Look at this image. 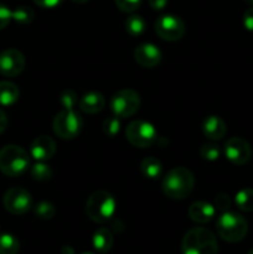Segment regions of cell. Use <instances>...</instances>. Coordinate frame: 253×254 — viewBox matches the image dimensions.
I'll return each instance as SVG.
<instances>
[{
  "label": "cell",
  "mask_w": 253,
  "mask_h": 254,
  "mask_svg": "<svg viewBox=\"0 0 253 254\" xmlns=\"http://www.w3.org/2000/svg\"><path fill=\"white\" fill-rule=\"evenodd\" d=\"M12 20V11L5 5L0 4V30H4Z\"/></svg>",
  "instance_id": "32"
},
{
  "label": "cell",
  "mask_w": 253,
  "mask_h": 254,
  "mask_svg": "<svg viewBox=\"0 0 253 254\" xmlns=\"http://www.w3.org/2000/svg\"><path fill=\"white\" fill-rule=\"evenodd\" d=\"M78 107L82 112L87 114L99 113L106 107V98L99 92H88L81 97V99L78 101Z\"/></svg>",
  "instance_id": "17"
},
{
  "label": "cell",
  "mask_w": 253,
  "mask_h": 254,
  "mask_svg": "<svg viewBox=\"0 0 253 254\" xmlns=\"http://www.w3.org/2000/svg\"><path fill=\"white\" fill-rule=\"evenodd\" d=\"M102 130L107 136H116L121 131V121H119L118 117L113 116L104 119Z\"/></svg>",
  "instance_id": "28"
},
{
  "label": "cell",
  "mask_w": 253,
  "mask_h": 254,
  "mask_svg": "<svg viewBox=\"0 0 253 254\" xmlns=\"http://www.w3.org/2000/svg\"><path fill=\"white\" fill-rule=\"evenodd\" d=\"M235 202L241 211L251 212L253 211V189H243L238 191Z\"/></svg>",
  "instance_id": "23"
},
{
  "label": "cell",
  "mask_w": 253,
  "mask_h": 254,
  "mask_svg": "<svg viewBox=\"0 0 253 254\" xmlns=\"http://www.w3.org/2000/svg\"><path fill=\"white\" fill-rule=\"evenodd\" d=\"M35 12L34 10L26 5H21V6L16 7L12 11V20L20 25H29L34 21Z\"/></svg>",
  "instance_id": "25"
},
{
  "label": "cell",
  "mask_w": 253,
  "mask_h": 254,
  "mask_svg": "<svg viewBox=\"0 0 253 254\" xmlns=\"http://www.w3.org/2000/svg\"><path fill=\"white\" fill-rule=\"evenodd\" d=\"M218 236L228 243H237L246 237L248 223L243 216L236 212H223L216 222Z\"/></svg>",
  "instance_id": "5"
},
{
  "label": "cell",
  "mask_w": 253,
  "mask_h": 254,
  "mask_svg": "<svg viewBox=\"0 0 253 254\" xmlns=\"http://www.w3.org/2000/svg\"><path fill=\"white\" fill-rule=\"evenodd\" d=\"M216 208L212 203L206 201H196L189 207V217L196 223H207L215 217Z\"/></svg>",
  "instance_id": "16"
},
{
  "label": "cell",
  "mask_w": 253,
  "mask_h": 254,
  "mask_svg": "<svg viewBox=\"0 0 253 254\" xmlns=\"http://www.w3.org/2000/svg\"><path fill=\"white\" fill-rule=\"evenodd\" d=\"M73 2H76V4H86V2H88L89 0H72Z\"/></svg>",
  "instance_id": "37"
},
{
  "label": "cell",
  "mask_w": 253,
  "mask_h": 254,
  "mask_svg": "<svg viewBox=\"0 0 253 254\" xmlns=\"http://www.w3.org/2000/svg\"><path fill=\"white\" fill-rule=\"evenodd\" d=\"M81 254H93V253H91V252H84V253H81Z\"/></svg>",
  "instance_id": "39"
},
{
  "label": "cell",
  "mask_w": 253,
  "mask_h": 254,
  "mask_svg": "<svg viewBox=\"0 0 253 254\" xmlns=\"http://www.w3.org/2000/svg\"><path fill=\"white\" fill-rule=\"evenodd\" d=\"M146 29V22L140 15H130L126 20V30L130 36H140Z\"/></svg>",
  "instance_id": "21"
},
{
  "label": "cell",
  "mask_w": 253,
  "mask_h": 254,
  "mask_svg": "<svg viewBox=\"0 0 253 254\" xmlns=\"http://www.w3.org/2000/svg\"><path fill=\"white\" fill-rule=\"evenodd\" d=\"M213 206H215L216 210L222 211V212H226L228 211L231 206V200L230 196L227 193H220L215 197V202H213Z\"/></svg>",
  "instance_id": "31"
},
{
  "label": "cell",
  "mask_w": 253,
  "mask_h": 254,
  "mask_svg": "<svg viewBox=\"0 0 253 254\" xmlns=\"http://www.w3.org/2000/svg\"><path fill=\"white\" fill-rule=\"evenodd\" d=\"M126 138L135 148H149L158 138V131L154 126L145 121H134L126 129Z\"/></svg>",
  "instance_id": "7"
},
{
  "label": "cell",
  "mask_w": 253,
  "mask_h": 254,
  "mask_svg": "<svg viewBox=\"0 0 253 254\" xmlns=\"http://www.w3.org/2000/svg\"><path fill=\"white\" fill-rule=\"evenodd\" d=\"M140 171L145 178L148 179H158L163 173V165L160 160L154 156H148L143 159L140 163Z\"/></svg>",
  "instance_id": "20"
},
{
  "label": "cell",
  "mask_w": 253,
  "mask_h": 254,
  "mask_svg": "<svg viewBox=\"0 0 253 254\" xmlns=\"http://www.w3.org/2000/svg\"><path fill=\"white\" fill-rule=\"evenodd\" d=\"M30 174H31V178L34 180L40 181V183H45V181L51 180L52 169L47 164H45L44 161H37L36 164H34L31 166Z\"/></svg>",
  "instance_id": "24"
},
{
  "label": "cell",
  "mask_w": 253,
  "mask_h": 254,
  "mask_svg": "<svg viewBox=\"0 0 253 254\" xmlns=\"http://www.w3.org/2000/svg\"><path fill=\"white\" fill-rule=\"evenodd\" d=\"M148 2L151 9L155 10V11H161L168 5V0H148Z\"/></svg>",
  "instance_id": "35"
},
{
  "label": "cell",
  "mask_w": 253,
  "mask_h": 254,
  "mask_svg": "<svg viewBox=\"0 0 253 254\" xmlns=\"http://www.w3.org/2000/svg\"><path fill=\"white\" fill-rule=\"evenodd\" d=\"M202 133L211 140H221L227 133V127L221 117L208 116L202 122Z\"/></svg>",
  "instance_id": "15"
},
{
  "label": "cell",
  "mask_w": 253,
  "mask_h": 254,
  "mask_svg": "<svg viewBox=\"0 0 253 254\" xmlns=\"http://www.w3.org/2000/svg\"><path fill=\"white\" fill-rule=\"evenodd\" d=\"M183 254H217L215 235L205 227H196L185 233L181 243Z\"/></svg>",
  "instance_id": "2"
},
{
  "label": "cell",
  "mask_w": 253,
  "mask_h": 254,
  "mask_svg": "<svg viewBox=\"0 0 253 254\" xmlns=\"http://www.w3.org/2000/svg\"><path fill=\"white\" fill-rule=\"evenodd\" d=\"M31 156L37 161H47L56 153V143L49 135L37 136L30 146Z\"/></svg>",
  "instance_id": "14"
},
{
  "label": "cell",
  "mask_w": 253,
  "mask_h": 254,
  "mask_svg": "<svg viewBox=\"0 0 253 254\" xmlns=\"http://www.w3.org/2000/svg\"><path fill=\"white\" fill-rule=\"evenodd\" d=\"M247 254H253V250H251V251H250V252H248Z\"/></svg>",
  "instance_id": "40"
},
{
  "label": "cell",
  "mask_w": 253,
  "mask_h": 254,
  "mask_svg": "<svg viewBox=\"0 0 253 254\" xmlns=\"http://www.w3.org/2000/svg\"><path fill=\"white\" fill-rule=\"evenodd\" d=\"M83 128L82 117L73 109H62L56 114L52 123L54 133L63 140H71L81 134Z\"/></svg>",
  "instance_id": "6"
},
{
  "label": "cell",
  "mask_w": 253,
  "mask_h": 254,
  "mask_svg": "<svg viewBox=\"0 0 253 254\" xmlns=\"http://www.w3.org/2000/svg\"><path fill=\"white\" fill-rule=\"evenodd\" d=\"M35 4L44 9H54L63 2V0H34Z\"/></svg>",
  "instance_id": "33"
},
{
  "label": "cell",
  "mask_w": 253,
  "mask_h": 254,
  "mask_svg": "<svg viewBox=\"0 0 253 254\" xmlns=\"http://www.w3.org/2000/svg\"><path fill=\"white\" fill-rule=\"evenodd\" d=\"M20 250V243L15 236L10 233L0 235V254H17Z\"/></svg>",
  "instance_id": "22"
},
{
  "label": "cell",
  "mask_w": 253,
  "mask_h": 254,
  "mask_svg": "<svg viewBox=\"0 0 253 254\" xmlns=\"http://www.w3.org/2000/svg\"><path fill=\"white\" fill-rule=\"evenodd\" d=\"M117 201L112 193L99 190L92 193L86 202V213L93 222L106 223L114 216Z\"/></svg>",
  "instance_id": "4"
},
{
  "label": "cell",
  "mask_w": 253,
  "mask_h": 254,
  "mask_svg": "<svg viewBox=\"0 0 253 254\" xmlns=\"http://www.w3.org/2000/svg\"><path fill=\"white\" fill-rule=\"evenodd\" d=\"M25 57L19 50L6 49L0 54V73L5 77H16L24 71Z\"/></svg>",
  "instance_id": "12"
},
{
  "label": "cell",
  "mask_w": 253,
  "mask_h": 254,
  "mask_svg": "<svg viewBox=\"0 0 253 254\" xmlns=\"http://www.w3.org/2000/svg\"><path fill=\"white\" fill-rule=\"evenodd\" d=\"M29 165V154L21 146L10 144L0 150V171L6 176L17 178L27 170Z\"/></svg>",
  "instance_id": "3"
},
{
  "label": "cell",
  "mask_w": 253,
  "mask_h": 254,
  "mask_svg": "<svg viewBox=\"0 0 253 254\" xmlns=\"http://www.w3.org/2000/svg\"><path fill=\"white\" fill-rule=\"evenodd\" d=\"M161 51L154 44H141L134 51L136 64L145 68H153L161 62Z\"/></svg>",
  "instance_id": "13"
},
{
  "label": "cell",
  "mask_w": 253,
  "mask_h": 254,
  "mask_svg": "<svg viewBox=\"0 0 253 254\" xmlns=\"http://www.w3.org/2000/svg\"><path fill=\"white\" fill-rule=\"evenodd\" d=\"M60 103L63 107V109H73L78 103L76 92L71 91V89H66L62 92V94L60 96Z\"/></svg>",
  "instance_id": "29"
},
{
  "label": "cell",
  "mask_w": 253,
  "mask_h": 254,
  "mask_svg": "<svg viewBox=\"0 0 253 254\" xmlns=\"http://www.w3.org/2000/svg\"><path fill=\"white\" fill-rule=\"evenodd\" d=\"M4 207L12 215H24L32 207L31 193L22 188H12L2 197Z\"/></svg>",
  "instance_id": "10"
},
{
  "label": "cell",
  "mask_w": 253,
  "mask_h": 254,
  "mask_svg": "<svg viewBox=\"0 0 253 254\" xmlns=\"http://www.w3.org/2000/svg\"><path fill=\"white\" fill-rule=\"evenodd\" d=\"M223 151L226 158L235 165H245L252 158V148L250 143L240 136L228 139L223 146Z\"/></svg>",
  "instance_id": "11"
},
{
  "label": "cell",
  "mask_w": 253,
  "mask_h": 254,
  "mask_svg": "<svg viewBox=\"0 0 253 254\" xmlns=\"http://www.w3.org/2000/svg\"><path fill=\"white\" fill-rule=\"evenodd\" d=\"M7 123H9V121H7L6 114H5V112L2 109H0V134L6 129Z\"/></svg>",
  "instance_id": "36"
},
{
  "label": "cell",
  "mask_w": 253,
  "mask_h": 254,
  "mask_svg": "<svg viewBox=\"0 0 253 254\" xmlns=\"http://www.w3.org/2000/svg\"><path fill=\"white\" fill-rule=\"evenodd\" d=\"M185 24L179 16L171 14L160 15L155 21V32L161 40L174 42L180 40L185 34Z\"/></svg>",
  "instance_id": "9"
},
{
  "label": "cell",
  "mask_w": 253,
  "mask_h": 254,
  "mask_svg": "<svg viewBox=\"0 0 253 254\" xmlns=\"http://www.w3.org/2000/svg\"><path fill=\"white\" fill-rule=\"evenodd\" d=\"M221 155V149L217 144L207 143L203 144L200 148V156L203 160L207 161H215L220 158Z\"/></svg>",
  "instance_id": "27"
},
{
  "label": "cell",
  "mask_w": 253,
  "mask_h": 254,
  "mask_svg": "<svg viewBox=\"0 0 253 254\" xmlns=\"http://www.w3.org/2000/svg\"><path fill=\"white\" fill-rule=\"evenodd\" d=\"M243 1L246 2V4L251 5V6H253V0H243Z\"/></svg>",
  "instance_id": "38"
},
{
  "label": "cell",
  "mask_w": 253,
  "mask_h": 254,
  "mask_svg": "<svg viewBox=\"0 0 253 254\" xmlns=\"http://www.w3.org/2000/svg\"><path fill=\"white\" fill-rule=\"evenodd\" d=\"M113 235L111 231L106 227H101L94 232L93 238H92V243H93L94 250H97L101 253H106L111 251L112 246H113Z\"/></svg>",
  "instance_id": "19"
},
{
  "label": "cell",
  "mask_w": 253,
  "mask_h": 254,
  "mask_svg": "<svg viewBox=\"0 0 253 254\" xmlns=\"http://www.w3.org/2000/svg\"><path fill=\"white\" fill-rule=\"evenodd\" d=\"M20 97L19 87L9 81L0 82V106L9 107L16 103Z\"/></svg>",
  "instance_id": "18"
},
{
  "label": "cell",
  "mask_w": 253,
  "mask_h": 254,
  "mask_svg": "<svg viewBox=\"0 0 253 254\" xmlns=\"http://www.w3.org/2000/svg\"><path fill=\"white\" fill-rule=\"evenodd\" d=\"M35 216L41 220H52L56 216V207L49 201H41L34 208Z\"/></svg>",
  "instance_id": "26"
},
{
  "label": "cell",
  "mask_w": 253,
  "mask_h": 254,
  "mask_svg": "<svg viewBox=\"0 0 253 254\" xmlns=\"http://www.w3.org/2000/svg\"><path fill=\"white\" fill-rule=\"evenodd\" d=\"M140 97L134 89H122L111 99V109L118 118H129L140 108Z\"/></svg>",
  "instance_id": "8"
},
{
  "label": "cell",
  "mask_w": 253,
  "mask_h": 254,
  "mask_svg": "<svg viewBox=\"0 0 253 254\" xmlns=\"http://www.w3.org/2000/svg\"><path fill=\"white\" fill-rule=\"evenodd\" d=\"M117 7L123 12H133L141 5L143 0H114Z\"/></svg>",
  "instance_id": "30"
},
{
  "label": "cell",
  "mask_w": 253,
  "mask_h": 254,
  "mask_svg": "<svg viewBox=\"0 0 253 254\" xmlns=\"http://www.w3.org/2000/svg\"><path fill=\"white\" fill-rule=\"evenodd\" d=\"M195 186V178L189 169L178 166L171 169L164 176L161 188L166 197L173 200H184L191 195Z\"/></svg>",
  "instance_id": "1"
},
{
  "label": "cell",
  "mask_w": 253,
  "mask_h": 254,
  "mask_svg": "<svg viewBox=\"0 0 253 254\" xmlns=\"http://www.w3.org/2000/svg\"><path fill=\"white\" fill-rule=\"evenodd\" d=\"M243 25L248 31L253 32V6L246 10V12L243 14Z\"/></svg>",
  "instance_id": "34"
}]
</instances>
